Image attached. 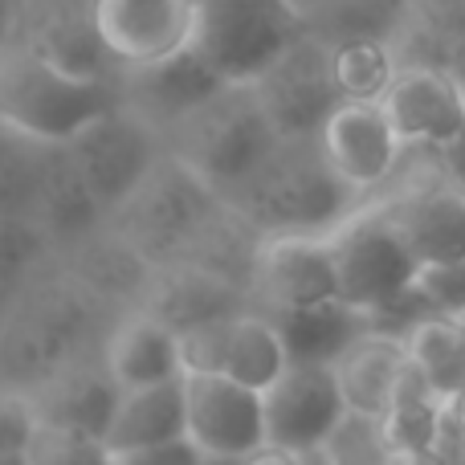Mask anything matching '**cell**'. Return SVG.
I'll return each mask as SVG.
<instances>
[{"label":"cell","instance_id":"21","mask_svg":"<svg viewBox=\"0 0 465 465\" xmlns=\"http://www.w3.org/2000/svg\"><path fill=\"white\" fill-rule=\"evenodd\" d=\"M103 441L111 450V458L184 441V376L172 380V384L119 392V404H114L111 429H106Z\"/></svg>","mask_w":465,"mask_h":465},{"label":"cell","instance_id":"36","mask_svg":"<svg viewBox=\"0 0 465 465\" xmlns=\"http://www.w3.org/2000/svg\"><path fill=\"white\" fill-rule=\"evenodd\" d=\"M388 465H465L458 453L445 445V450H412V453H392Z\"/></svg>","mask_w":465,"mask_h":465},{"label":"cell","instance_id":"13","mask_svg":"<svg viewBox=\"0 0 465 465\" xmlns=\"http://www.w3.org/2000/svg\"><path fill=\"white\" fill-rule=\"evenodd\" d=\"M184 437L209 465H237L265 450L262 392L225 376H184Z\"/></svg>","mask_w":465,"mask_h":465},{"label":"cell","instance_id":"4","mask_svg":"<svg viewBox=\"0 0 465 465\" xmlns=\"http://www.w3.org/2000/svg\"><path fill=\"white\" fill-rule=\"evenodd\" d=\"M225 204L213 188H204L184 163L163 155L160 168L139 184V193L114 213L119 241L139 262H152L160 270L184 265L196 253L209 229L221 221Z\"/></svg>","mask_w":465,"mask_h":465},{"label":"cell","instance_id":"17","mask_svg":"<svg viewBox=\"0 0 465 465\" xmlns=\"http://www.w3.org/2000/svg\"><path fill=\"white\" fill-rule=\"evenodd\" d=\"M384 111L409 152L437 155L465 131V82L437 65H404Z\"/></svg>","mask_w":465,"mask_h":465},{"label":"cell","instance_id":"30","mask_svg":"<svg viewBox=\"0 0 465 465\" xmlns=\"http://www.w3.org/2000/svg\"><path fill=\"white\" fill-rule=\"evenodd\" d=\"M322 450L335 458V465H388V458H392L380 420L355 417V412L339 420V429L322 441Z\"/></svg>","mask_w":465,"mask_h":465},{"label":"cell","instance_id":"33","mask_svg":"<svg viewBox=\"0 0 465 465\" xmlns=\"http://www.w3.org/2000/svg\"><path fill=\"white\" fill-rule=\"evenodd\" d=\"M41 245V229L33 225H0V278L25 270Z\"/></svg>","mask_w":465,"mask_h":465},{"label":"cell","instance_id":"10","mask_svg":"<svg viewBox=\"0 0 465 465\" xmlns=\"http://www.w3.org/2000/svg\"><path fill=\"white\" fill-rule=\"evenodd\" d=\"M98 33L114 70H155L193 54L201 33L196 0H94Z\"/></svg>","mask_w":465,"mask_h":465},{"label":"cell","instance_id":"34","mask_svg":"<svg viewBox=\"0 0 465 465\" xmlns=\"http://www.w3.org/2000/svg\"><path fill=\"white\" fill-rule=\"evenodd\" d=\"M114 465H209V461H204V453L184 437V441H168V445H155V450L123 453V458H114Z\"/></svg>","mask_w":465,"mask_h":465},{"label":"cell","instance_id":"27","mask_svg":"<svg viewBox=\"0 0 465 465\" xmlns=\"http://www.w3.org/2000/svg\"><path fill=\"white\" fill-rule=\"evenodd\" d=\"M49 147L54 143H33V139L0 127V225L37 229Z\"/></svg>","mask_w":465,"mask_h":465},{"label":"cell","instance_id":"2","mask_svg":"<svg viewBox=\"0 0 465 465\" xmlns=\"http://www.w3.org/2000/svg\"><path fill=\"white\" fill-rule=\"evenodd\" d=\"M278 139L282 135L262 111L253 86L229 82L209 103H201L163 131V152L225 201L262 168Z\"/></svg>","mask_w":465,"mask_h":465},{"label":"cell","instance_id":"41","mask_svg":"<svg viewBox=\"0 0 465 465\" xmlns=\"http://www.w3.org/2000/svg\"><path fill=\"white\" fill-rule=\"evenodd\" d=\"M453 441L465 445V396L453 404Z\"/></svg>","mask_w":465,"mask_h":465},{"label":"cell","instance_id":"11","mask_svg":"<svg viewBox=\"0 0 465 465\" xmlns=\"http://www.w3.org/2000/svg\"><path fill=\"white\" fill-rule=\"evenodd\" d=\"M249 282H253V290L282 319H302V314H319V311L343 306L331 237H265V241H257Z\"/></svg>","mask_w":465,"mask_h":465},{"label":"cell","instance_id":"24","mask_svg":"<svg viewBox=\"0 0 465 465\" xmlns=\"http://www.w3.org/2000/svg\"><path fill=\"white\" fill-rule=\"evenodd\" d=\"M396 49L404 65H437L465 82V0H412Z\"/></svg>","mask_w":465,"mask_h":465},{"label":"cell","instance_id":"16","mask_svg":"<svg viewBox=\"0 0 465 465\" xmlns=\"http://www.w3.org/2000/svg\"><path fill=\"white\" fill-rule=\"evenodd\" d=\"M265 404V445L282 450H319L339 420L347 417V404L339 396L331 363L294 360L286 376L262 396Z\"/></svg>","mask_w":465,"mask_h":465},{"label":"cell","instance_id":"7","mask_svg":"<svg viewBox=\"0 0 465 465\" xmlns=\"http://www.w3.org/2000/svg\"><path fill=\"white\" fill-rule=\"evenodd\" d=\"M180 360H184V376H225L265 396L286 376L294 351H290L282 322L253 311H237L229 319L204 322L180 335Z\"/></svg>","mask_w":465,"mask_h":465},{"label":"cell","instance_id":"6","mask_svg":"<svg viewBox=\"0 0 465 465\" xmlns=\"http://www.w3.org/2000/svg\"><path fill=\"white\" fill-rule=\"evenodd\" d=\"M65 152H70L98 213H111V217L139 193V184L168 155L160 131L152 123H143L139 114H131L123 103L114 111H106L103 119H94L90 127H82L65 143Z\"/></svg>","mask_w":465,"mask_h":465},{"label":"cell","instance_id":"37","mask_svg":"<svg viewBox=\"0 0 465 465\" xmlns=\"http://www.w3.org/2000/svg\"><path fill=\"white\" fill-rule=\"evenodd\" d=\"M16 25H21V0H0V54L16 45Z\"/></svg>","mask_w":465,"mask_h":465},{"label":"cell","instance_id":"31","mask_svg":"<svg viewBox=\"0 0 465 465\" xmlns=\"http://www.w3.org/2000/svg\"><path fill=\"white\" fill-rule=\"evenodd\" d=\"M412 298H417V306L425 314L461 319V314H465V262L417 265V278H412Z\"/></svg>","mask_w":465,"mask_h":465},{"label":"cell","instance_id":"32","mask_svg":"<svg viewBox=\"0 0 465 465\" xmlns=\"http://www.w3.org/2000/svg\"><path fill=\"white\" fill-rule=\"evenodd\" d=\"M41 433V412L33 392L0 388V458H25Z\"/></svg>","mask_w":465,"mask_h":465},{"label":"cell","instance_id":"26","mask_svg":"<svg viewBox=\"0 0 465 465\" xmlns=\"http://www.w3.org/2000/svg\"><path fill=\"white\" fill-rule=\"evenodd\" d=\"M331 70L343 103H384L404 62L388 37H343L331 41Z\"/></svg>","mask_w":465,"mask_h":465},{"label":"cell","instance_id":"1","mask_svg":"<svg viewBox=\"0 0 465 465\" xmlns=\"http://www.w3.org/2000/svg\"><path fill=\"white\" fill-rule=\"evenodd\" d=\"M225 209L253 237H335L368 204L339 180L314 139H278L265 163L229 193Z\"/></svg>","mask_w":465,"mask_h":465},{"label":"cell","instance_id":"39","mask_svg":"<svg viewBox=\"0 0 465 465\" xmlns=\"http://www.w3.org/2000/svg\"><path fill=\"white\" fill-rule=\"evenodd\" d=\"M327 5H331V0H286V8H290V13H294L302 25H311Z\"/></svg>","mask_w":465,"mask_h":465},{"label":"cell","instance_id":"28","mask_svg":"<svg viewBox=\"0 0 465 465\" xmlns=\"http://www.w3.org/2000/svg\"><path fill=\"white\" fill-rule=\"evenodd\" d=\"M412 0H331L306 29L319 33L322 41L343 37H388L392 41L396 25H404Z\"/></svg>","mask_w":465,"mask_h":465},{"label":"cell","instance_id":"15","mask_svg":"<svg viewBox=\"0 0 465 465\" xmlns=\"http://www.w3.org/2000/svg\"><path fill=\"white\" fill-rule=\"evenodd\" d=\"M331 168L339 172L351 193L371 196L376 188L392 184L409 147L401 143L384 103H343L319 131Z\"/></svg>","mask_w":465,"mask_h":465},{"label":"cell","instance_id":"40","mask_svg":"<svg viewBox=\"0 0 465 465\" xmlns=\"http://www.w3.org/2000/svg\"><path fill=\"white\" fill-rule=\"evenodd\" d=\"M298 461H302V465H335V458H331L322 445H319V450H302V453H298Z\"/></svg>","mask_w":465,"mask_h":465},{"label":"cell","instance_id":"23","mask_svg":"<svg viewBox=\"0 0 465 465\" xmlns=\"http://www.w3.org/2000/svg\"><path fill=\"white\" fill-rule=\"evenodd\" d=\"M41 412V425L74 429L103 441L111 429L114 404H119V384L111 380L106 368H78V371H57L41 392H33Z\"/></svg>","mask_w":465,"mask_h":465},{"label":"cell","instance_id":"22","mask_svg":"<svg viewBox=\"0 0 465 465\" xmlns=\"http://www.w3.org/2000/svg\"><path fill=\"white\" fill-rule=\"evenodd\" d=\"M237 311H241L237 286L201 270V265H168L160 273V282L152 286V306H147V314L168 322L176 335H188V331L204 327V322L229 319Z\"/></svg>","mask_w":465,"mask_h":465},{"label":"cell","instance_id":"20","mask_svg":"<svg viewBox=\"0 0 465 465\" xmlns=\"http://www.w3.org/2000/svg\"><path fill=\"white\" fill-rule=\"evenodd\" d=\"M103 368L111 371V380L119 384V392L131 388H155L172 384L184 376V360H180V335L160 322L155 314L139 311L131 319H123L111 331L103 351Z\"/></svg>","mask_w":465,"mask_h":465},{"label":"cell","instance_id":"14","mask_svg":"<svg viewBox=\"0 0 465 465\" xmlns=\"http://www.w3.org/2000/svg\"><path fill=\"white\" fill-rule=\"evenodd\" d=\"M16 45L86 82H119L103 45L94 0H21Z\"/></svg>","mask_w":465,"mask_h":465},{"label":"cell","instance_id":"3","mask_svg":"<svg viewBox=\"0 0 465 465\" xmlns=\"http://www.w3.org/2000/svg\"><path fill=\"white\" fill-rule=\"evenodd\" d=\"M119 103V82L74 78L21 45L0 54V127L33 143L65 147Z\"/></svg>","mask_w":465,"mask_h":465},{"label":"cell","instance_id":"9","mask_svg":"<svg viewBox=\"0 0 465 465\" xmlns=\"http://www.w3.org/2000/svg\"><path fill=\"white\" fill-rule=\"evenodd\" d=\"M196 54L225 82H253L306 29L286 0H196Z\"/></svg>","mask_w":465,"mask_h":465},{"label":"cell","instance_id":"35","mask_svg":"<svg viewBox=\"0 0 465 465\" xmlns=\"http://www.w3.org/2000/svg\"><path fill=\"white\" fill-rule=\"evenodd\" d=\"M433 160H437V168H441V176L450 180L453 188H461V193H465V131L453 139L450 147H441Z\"/></svg>","mask_w":465,"mask_h":465},{"label":"cell","instance_id":"43","mask_svg":"<svg viewBox=\"0 0 465 465\" xmlns=\"http://www.w3.org/2000/svg\"><path fill=\"white\" fill-rule=\"evenodd\" d=\"M461 322H465V314H461Z\"/></svg>","mask_w":465,"mask_h":465},{"label":"cell","instance_id":"18","mask_svg":"<svg viewBox=\"0 0 465 465\" xmlns=\"http://www.w3.org/2000/svg\"><path fill=\"white\" fill-rule=\"evenodd\" d=\"M404 368H409L404 335L401 331H384V327H363L331 360V371H335V384H339L347 412L368 417V420H384Z\"/></svg>","mask_w":465,"mask_h":465},{"label":"cell","instance_id":"38","mask_svg":"<svg viewBox=\"0 0 465 465\" xmlns=\"http://www.w3.org/2000/svg\"><path fill=\"white\" fill-rule=\"evenodd\" d=\"M237 465H302V461H298V450L265 445V450H257L253 458H245V461H237Z\"/></svg>","mask_w":465,"mask_h":465},{"label":"cell","instance_id":"44","mask_svg":"<svg viewBox=\"0 0 465 465\" xmlns=\"http://www.w3.org/2000/svg\"><path fill=\"white\" fill-rule=\"evenodd\" d=\"M111 465H114V461H111Z\"/></svg>","mask_w":465,"mask_h":465},{"label":"cell","instance_id":"5","mask_svg":"<svg viewBox=\"0 0 465 465\" xmlns=\"http://www.w3.org/2000/svg\"><path fill=\"white\" fill-rule=\"evenodd\" d=\"M331 249H335L339 265V298L351 314L371 322L380 314L412 306L417 262L401 245V237L388 229L384 213L376 204H368L360 217L347 221L331 237Z\"/></svg>","mask_w":465,"mask_h":465},{"label":"cell","instance_id":"8","mask_svg":"<svg viewBox=\"0 0 465 465\" xmlns=\"http://www.w3.org/2000/svg\"><path fill=\"white\" fill-rule=\"evenodd\" d=\"M249 86L282 139H314L343 106L331 70V41L311 29L298 33Z\"/></svg>","mask_w":465,"mask_h":465},{"label":"cell","instance_id":"12","mask_svg":"<svg viewBox=\"0 0 465 465\" xmlns=\"http://www.w3.org/2000/svg\"><path fill=\"white\" fill-rule=\"evenodd\" d=\"M376 209L417 265L465 262V193L441 176L433 155L425 176L376 201Z\"/></svg>","mask_w":465,"mask_h":465},{"label":"cell","instance_id":"19","mask_svg":"<svg viewBox=\"0 0 465 465\" xmlns=\"http://www.w3.org/2000/svg\"><path fill=\"white\" fill-rule=\"evenodd\" d=\"M229 82L204 62L201 54H184L168 65L155 70H135L119 74V98L131 114H139L143 123H152L155 131H168L176 119H184L188 111H196L201 103H209L217 90H225Z\"/></svg>","mask_w":465,"mask_h":465},{"label":"cell","instance_id":"29","mask_svg":"<svg viewBox=\"0 0 465 465\" xmlns=\"http://www.w3.org/2000/svg\"><path fill=\"white\" fill-rule=\"evenodd\" d=\"M29 465H111V450L106 441L86 433H74V429H57V425H41L37 441L25 453Z\"/></svg>","mask_w":465,"mask_h":465},{"label":"cell","instance_id":"42","mask_svg":"<svg viewBox=\"0 0 465 465\" xmlns=\"http://www.w3.org/2000/svg\"><path fill=\"white\" fill-rule=\"evenodd\" d=\"M0 465H29L25 458H0Z\"/></svg>","mask_w":465,"mask_h":465},{"label":"cell","instance_id":"25","mask_svg":"<svg viewBox=\"0 0 465 465\" xmlns=\"http://www.w3.org/2000/svg\"><path fill=\"white\" fill-rule=\"evenodd\" d=\"M404 347H409V363L437 392V401L453 409L465 396V322L429 314L404 331Z\"/></svg>","mask_w":465,"mask_h":465}]
</instances>
